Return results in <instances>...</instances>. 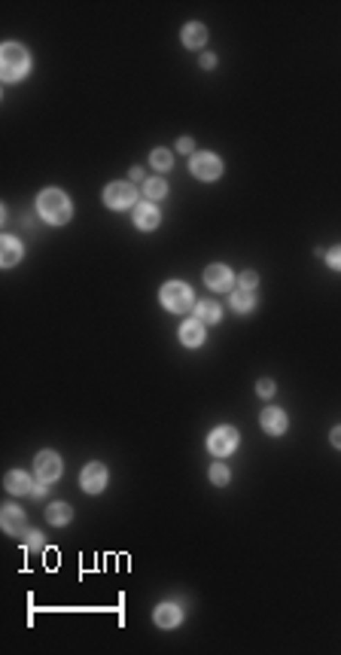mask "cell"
Masks as SVG:
<instances>
[{
	"label": "cell",
	"instance_id": "6da1fadb",
	"mask_svg": "<svg viewBox=\"0 0 341 655\" xmlns=\"http://www.w3.org/2000/svg\"><path fill=\"white\" fill-rule=\"evenodd\" d=\"M37 213H40L49 226H64V222L71 220L73 207H71V198L61 189H43L40 195H37Z\"/></svg>",
	"mask_w": 341,
	"mask_h": 655
},
{
	"label": "cell",
	"instance_id": "7a4b0ae2",
	"mask_svg": "<svg viewBox=\"0 0 341 655\" xmlns=\"http://www.w3.org/2000/svg\"><path fill=\"white\" fill-rule=\"evenodd\" d=\"M28 71H30V52L19 43H6L0 49V76H3V82L25 80Z\"/></svg>",
	"mask_w": 341,
	"mask_h": 655
},
{
	"label": "cell",
	"instance_id": "3957f363",
	"mask_svg": "<svg viewBox=\"0 0 341 655\" xmlns=\"http://www.w3.org/2000/svg\"><path fill=\"white\" fill-rule=\"evenodd\" d=\"M161 305L168 308V311L174 314H186V311H195V292H192L189 283L183 281H168L165 287L159 292Z\"/></svg>",
	"mask_w": 341,
	"mask_h": 655
},
{
	"label": "cell",
	"instance_id": "277c9868",
	"mask_svg": "<svg viewBox=\"0 0 341 655\" xmlns=\"http://www.w3.org/2000/svg\"><path fill=\"white\" fill-rule=\"evenodd\" d=\"M189 171H192V177H198V180H204V183L220 180L222 177V159L213 156V152H192Z\"/></svg>",
	"mask_w": 341,
	"mask_h": 655
},
{
	"label": "cell",
	"instance_id": "5b68a950",
	"mask_svg": "<svg viewBox=\"0 0 341 655\" xmlns=\"http://www.w3.org/2000/svg\"><path fill=\"white\" fill-rule=\"evenodd\" d=\"M104 204L110 211H125V207H137V189L125 180H116L104 189Z\"/></svg>",
	"mask_w": 341,
	"mask_h": 655
},
{
	"label": "cell",
	"instance_id": "8992f818",
	"mask_svg": "<svg viewBox=\"0 0 341 655\" xmlns=\"http://www.w3.org/2000/svg\"><path fill=\"white\" fill-rule=\"evenodd\" d=\"M207 448H211L213 457H229V454L238 448V430L235 427H216L213 433L207 436Z\"/></svg>",
	"mask_w": 341,
	"mask_h": 655
},
{
	"label": "cell",
	"instance_id": "52a82bcc",
	"mask_svg": "<svg viewBox=\"0 0 341 655\" xmlns=\"http://www.w3.org/2000/svg\"><path fill=\"white\" fill-rule=\"evenodd\" d=\"M204 283L213 292H231L235 290V274L229 265H207L204 268Z\"/></svg>",
	"mask_w": 341,
	"mask_h": 655
},
{
	"label": "cell",
	"instance_id": "ba28073f",
	"mask_svg": "<svg viewBox=\"0 0 341 655\" xmlns=\"http://www.w3.org/2000/svg\"><path fill=\"white\" fill-rule=\"evenodd\" d=\"M34 473H37V479H43V482H55L61 475V457L55 451H40L34 460Z\"/></svg>",
	"mask_w": 341,
	"mask_h": 655
},
{
	"label": "cell",
	"instance_id": "9c48e42d",
	"mask_svg": "<svg viewBox=\"0 0 341 655\" xmlns=\"http://www.w3.org/2000/svg\"><path fill=\"white\" fill-rule=\"evenodd\" d=\"M82 491L85 494H100L107 488V466L104 464H89L82 469Z\"/></svg>",
	"mask_w": 341,
	"mask_h": 655
},
{
	"label": "cell",
	"instance_id": "30bf717a",
	"mask_svg": "<svg viewBox=\"0 0 341 655\" xmlns=\"http://www.w3.org/2000/svg\"><path fill=\"white\" fill-rule=\"evenodd\" d=\"M161 222V213H159V207L156 202H141L134 207V226L137 229H143V232H152Z\"/></svg>",
	"mask_w": 341,
	"mask_h": 655
},
{
	"label": "cell",
	"instance_id": "8fae6325",
	"mask_svg": "<svg viewBox=\"0 0 341 655\" xmlns=\"http://www.w3.org/2000/svg\"><path fill=\"white\" fill-rule=\"evenodd\" d=\"M204 323H201L198 317H192V320H186L183 326H180V342L186 344V348H201L204 344Z\"/></svg>",
	"mask_w": 341,
	"mask_h": 655
},
{
	"label": "cell",
	"instance_id": "7c38bea8",
	"mask_svg": "<svg viewBox=\"0 0 341 655\" xmlns=\"http://www.w3.org/2000/svg\"><path fill=\"white\" fill-rule=\"evenodd\" d=\"M0 521H3V530L10 536H21V534H25V512H21L19 506H3Z\"/></svg>",
	"mask_w": 341,
	"mask_h": 655
},
{
	"label": "cell",
	"instance_id": "4fadbf2b",
	"mask_svg": "<svg viewBox=\"0 0 341 655\" xmlns=\"http://www.w3.org/2000/svg\"><path fill=\"white\" fill-rule=\"evenodd\" d=\"M262 430H265L268 436H281V433H286V414L281 412V408L268 405L265 412H262Z\"/></svg>",
	"mask_w": 341,
	"mask_h": 655
},
{
	"label": "cell",
	"instance_id": "5bb4252c",
	"mask_svg": "<svg viewBox=\"0 0 341 655\" xmlns=\"http://www.w3.org/2000/svg\"><path fill=\"white\" fill-rule=\"evenodd\" d=\"M152 619H156L159 628H177L180 625V619H183V613H180V606L177 604H159L156 613H152Z\"/></svg>",
	"mask_w": 341,
	"mask_h": 655
},
{
	"label": "cell",
	"instance_id": "9a60e30c",
	"mask_svg": "<svg viewBox=\"0 0 341 655\" xmlns=\"http://www.w3.org/2000/svg\"><path fill=\"white\" fill-rule=\"evenodd\" d=\"M30 488H34V479H30L25 469H12V473L6 475V491H10L12 497L30 494Z\"/></svg>",
	"mask_w": 341,
	"mask_h": 655
},
{
	"label": "cell",
	"instance_id": "2e32d148",
	"mask_svg": "<svg viewBox=\"0 0 341 655\" xmlns=\"http://www.w3.org/2000/svg\"><path fill=\"white\" fill-rule=\"evenodd\" d=\"M19 259H21V241L19 238H12V235H6L3 241H0V265L12 268Z\"/></svg>",
	"mask_w": 341,
	"mask_h": 655
},
{
	"label": "cell",
	"instance_id": "e0dca14e",
	"mask_svg": "<svg viewBox=\"0 0 341 655\" xmlns=\"http://www.w3.org/2000/svg\"><path fill=\"white\" fill-rule=\"evenodd\" d=\"M183 46L186 49H201V46L207 43V28L198 25V21H189V25L183 28Z\"/></svg>",
	"mask_w": 341,
	"mask_h": 655
},
{
	"label": "cell",
	"instance_id": "ac0fdd59",
	"mask_svg": "<svg viewBox=\"0 0 341 655\" xmlns=\"http://www.w3.org/2000/svg\"><path fill=\"white\" fill-rule=\"evenodd\" d=\"M229 305L235 308L238 314L253 311V308H256V296H253V290H241V287L231 290V292H229Z\"/></svg>",
	"mask_w": 341,
	"mask_h": 655
},
{
	"label": "cell",
	"instance_id": "d6986e66",
	"mask_svg": "<svg viewBox=\"0 0 341 655\" xmlns=\"http://www.w3.org/2000/svg\"><path fill=\"white\" fill-rule=\"evenodd\" d=\"M73 518V509L67 503H52L49 509H46V521L55 524V527H64V524H71Z\"/></svg>",
	"mask_w": 341,
	"mask_h": 655
},
{
	"label": "cell",
	"instance_id": "ffe728a7",
	"mask_svg": "<svg viewBox=\"0 0 341 655\" xmlns=\"http://www.w3.org/2000/svg\"><path fill=\"white\" fill-rule=\"evenodd\" d=\"M195 317L204 323V326H211V323H220L222 308L216 305V302H198V305H195Z\"/></svg>",
	"mask_w": 341,
	"mask_h": 655
},
{
	"label": "cell",
	"instance_id": "44dd1931",
	"mask_svg": "<svg viewBox=\"0 0 341 655\" xmlns=\"http://www.w3.org/2000/svg\"><path fill=\"white\" fill-rule=\"evenodd\" d=\"M143 195L146 202H161L168 195V183L161 177H150V180H143Z\"/></svg>",
	"mask_w": 341,
	"mask_h": 655
},
{
	"label": "cell",
	"instance_id": "7402d4cb",
	"mask_svg": "<svg viewBox=\"0 0 341 655\" xmlns=\"http://www.w3.org/2000/svg\"><path fill=\"white\" fill-rule=\"evenodd\" d=\"M21 539H25V549H30V552H43L46 549V539H43L40 530H25Z\"/></svg>",
	"mask_w": 341,
	"mask_h": 655
},
{
	"label": "cell",
	"instance_id": "603a6c76",
	"mask_svg": "<svg viewBox=\"0 0 341 655\" xmlns=\"http://www.w3.org/2000/svg\"><path fill=\"white\" fill-rule=\"evenodd\" d=\"M152 168H159V171H168L170 165H174V156H170V150H152Z\"/></svg>",
	"mask_w": 341,
	"mask_h": 655
},
{
	"label": "cell",
	"instance_id": "cb8c5ba5",
	"mask_svg": "<svg viewBox=\"0 0 341 655\" xmlns=\"http://www.w3.org/2000/svg\"><path fill=\"white\" fill-rule=\"evenodd\" d=\"M229 475H231V473H229V469L222 466V464H213V466H211V482H213V484H229Z\"/></svg>",
	"mask_w": 341,
	"mask_h": 655
},
{
	"label": "cell",
	"instance_id": "d4e9b609",
	"mask_svg": "<svg viewBox=\"0 0 341 655\" xmlns=\"http://www.w3.org/2000/svg\"><path fill=\"white\" fill-rule=\"evenodd\" d=\"M274 390H277V387H274V381H271V378H262L259 384H256V393H259V396H262V399H268V396H274Z\"/></svg>",
	"mask_w": 341,
	"mask_h": 655
},
{
	"label": "cell",
	"instance_id": "484cf974",
	"mask_svg": "<svg viewBox=\"0 0 341 655\" xmlns=\"http://www.w3.org/2000/svg\"><path fill=\"white\" fill-rule=\"evenodd\" d=\"M238 283H241V290H256V283H259V274L256 272H244L238 277Z\"/></svg>",
	"mask_w": 341,
	"mask_h": 655
},
{
	"label": "cell",
	"instance_id": "4316f807",
	"mask_svg": "<svg viewBox=\"0 0 341 655\" xmlns=\"http://www.w3.org/2000/svg\"><path fill=\"white\" fill-rule=\"evenodd\" d=\"M326 262H329V268H335V272H341V244L338 247H332L326 253Z\"/></svg>",
	"mask_w": 341,
	"mask_h": 655
},
{
	"label": "cell",
	"instance_id": "83f0119b",
	"mask_svg": "<svg viewBox=\"0 0 341 655\" xmlns=\"http://www.w3.org/2000/svg\"><path fill=\"white\" fill-rule=\"evenodd\" d=\"M46 484H49V482L37 479V482H34V488H30V497H34V500H46Z\"/></svg>",
	"mask_w": 341,
	"mask_h": 655
},
{
	"label": "cell",
	"instance_id": "f1b7e54d",
	"mask_svg": "<svg viewBox=\"0 0 341 655\" xmlns=\"http://www.w3.org/2000/svg\"><path fill=\"white\" fill-rule=\"evenodd\" d=\"M201 67H204V71H213V67H216V55H213V52L201 55Z\"/></svg>",
	"mask_w": 341,
	"mask_h": 655
},
{
	"label": "cell",
	"instance_id": "f546056e",
	"mask_svg": "<svg viewBox=\"0 0 341 655\" xmlns=\"http://www.w3.org/2000/svg\"><path fill=\"white\" fill-rule=\"evenodd\" d=\"M177 150H180V152H195V143H192V137H180Z\"/></svg>",
	"mask_w": 341,
	"mask_h": 655
},
{
	"label": "cell",
	"instance_id": "4dcf8cb0",
	"mask_svg": "<svg viewBox=\"0 0 341 655\" xmlns=\"http://www.w3.org/2000/svg\"><path fill=\"white\" fill-rule=\"evenodd\" d=\"M329 439H332V445H335V448L341 451V427H332V436H329Z\"/></svg>",
	"mask_w": 341,
	"mask_h": 655
},
{
	"label": "cell",
	"instance_id": "1f68e13d",
	"mask_svg": "<svg viewBox=\"0 0 341 655\" xmlns=\"http://www.w3.org/2000/svg\"><path fill=\"white\" fill-rule=\"evenodd\" d=\"M131 180H146L143 168H131Z\"/></svg>",
	"mask_w": 341,
	"mask_h": 655
}]
</instances>
